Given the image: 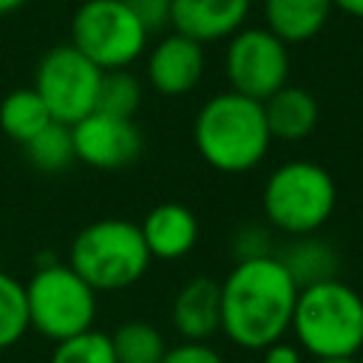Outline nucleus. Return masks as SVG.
Segmentation results:
<instances>
[{
    "instance_id": "f257e3e1",
    "label": "nucleus",
    "mask_w": 363,
    "mask_h": 363,
    "mask_svg": "<svg viewBox=\"0 0 363 363\" xmlns=\"http://www.w3.org/2000/svg\"><path fill=\"white\" fill-rule=\"evenodd\" d=\"M221 284V332L247 352L284 340L298 301V284L278 255L235 261Z\"/></svg>"
},
{
    "instance_id": "f03ea898",
    "label": "nucleus",
    "mask_w": 363,
    "mask_h": 363,
    "mask_svg": "<svg viewBox=\"0 0 363 363\" xmlns=\"http://www.w3.org/2000/svg\"><path fill=\"white\" fill-rule=\"evenodd\" d=\"M193 145L218 173L258 167L272 145L264 105L238 91L213 94L193 119Z\"/></svg>"
},
{
    "instance_id": "7ed1b4c3",
    "label": "nucleus",
    "mask_w": 363,
    "mask_h": 363,
    "mask_svg": "<svg viewBox=\"0 0 363 363\" xmlns=\"http://www.w3.org/2000/svg\"><path fill=\"white\" fill-rule=\"evenodd\" d=\"M289 332L315 360L354 357L363 349V295L340 278L301 286Z\"/></svg>"
},
{
    "instance_id": "20e7f679",
    "label": "nucleus",
    "mask_w": 363,
    "mask_h": 363,
    "mask_svg": "<svg viewBox=\"0 0 363 363\" xmlns=\"http://www.w3.org/2000/svg\"><path fill=\"white\" fill-rule=\"evenodd\" d=\"M153 255L139 224L128 218H96L85 224L71 247L68 264L96 292H119L139 284L150 269Z\"/></svg>"
},
{
    "instance_id": "39448f33",
    "label": "nucleus",
    "mask_w": 363,
    "mask_h": 363,
    "mask_svg": "<svg viewBox=\"0 0 363 363\" xmlns=\"http://www.w3.org/2000/svg\"><path fill=\"white\" fill-rule=\"evenodd\" d=\"M337 207L332 173L306 159L278 164L261 187V210L269 227L284 235L318 233Z\"/></svg>"
},
{
    "instance_id": "423d86ee",
    "label": "nucleus",
    "mask_w": 363,
    "mask_h": 363,
    "mask_svg": "<svg viewBox=\"0 0 363 363\" xmlns=\"http://www.w3.org/2000/svg\"><path fill=\"white\" fill-rule=\"evenodd\" d=\"M96 295L99 292L79 278L68 261H40L26 281L28 326L54 343L79 335L96 320Z\"/></svg>"
},
{
    "instance_id": "0eeeda50",
    "label": "nucleus",
    "mask_w": 363,
    "mask_h": 363,
    "mask_svg": "<svg viewBox=\"0 0 363 363\" xmlns=\"http://www.w3.org/2000/svg\"><path fill=\"white\" fill-rule=\"evenodd\" d=\"M147 31L125 0H82L71 17V45L102 71L128 68L147 51Z\"/></svg>"
},
{
    "instance_id": "6e6552de",
    "label": "nucleus",
    "mask_w": 363,
    "mask_h": 363,
    "mask_svg": "<svg viewBox=\"0 0 363 363\" xmlns=\"http://www.w3.org/2000/svg\"><path fill=\"white\" fill-rule=\"evenodd\" d=\"M102 68L94 65L71 43L48 48L34 68V91L45 102L54 122L77 125L96 111Z\"/></svg>"
},
{
    "instance_id": "1a4fd4ad",
    "label": "nucleus",
    "mask_w": 363,
    "mask_h": 363,
    "mask_svg": "<svg viewBox=\"0 0 363 363\" xmlns=\"http://www.w3.org/2000/svg\"><path fill=\"white\" fill-rule=\"evenodd\" d=\"M224 74L230 91L264 102L289 82V45L267 26H244L227 40Z\"/></svg>"
},
{
    "instance_id": "9d476101",
    "label": "nucleus",
    "mask_w": 363,
    "mask_h": 363,
    "mask_svg": "<svg viewBox=\"0 0 363 363\" xmlns=\"http://www.w3.org/2000/svg\"><path fill=\"white\" fill-rule=\"evenodd\" d=\"M71 133H74L77 159L96 170L130 167L145 150V136L133 119L108 116L99 111L71 125Z\"/></svg>"
},
{
    "instance_id": "9b49d317",
    "label": "nucleus",
    "mask_w": 363,
    "mask_h": 363,
    "mask_svg": "<svg viewBox=\"0 0 363 363\" xmlns=\"http://www.w3.org/2000/svg\"><path fill=\"white\" fill-rule=\"evenodd\" d=\"M207 68L204 45L170 31L147 51V82L162 96H184L190 94Z\"/></svg>"
},
{
    "instance_id": "f8f14e48",
    "label": "nucleus",
    "mask_w": 363,
    "mask_h": 363,
    "mask_svg": "<svg viewBox=\"0 0 363 363\" xmlns=\"http://www.w3.org/2000/svg\"><path fill=\"white\" fill-rule=\"evenodd\" d=\"M250 9L252 0H173L170 26L173 31L207 45L230 40L238 28H244Z\"/></svg>"
},
{
    "instance_id": "ddd939ff",
    "label": "nucleus",
    "mask_w": 363,
    "mask_h": 363,
    "mask_svg": "<svg viewBox=\"0 0 363 363\" xmlns=\"http://www.w3.org/2000/svg\"><path fill=\"white\" fill-rule=\"evenodd\" d=\"M170 320L182 340L207 343L216 332H221V284L210 275L184 281L173 298Z\"/></svg>"
},
{
    "instance_id": "4468645a",
    "label": "nucleus",
    "mask_w": 363,
    "mask_h": 363,
    "mask_svg": "<svg viewBox=\"0 0 363 363\" xmlns=\"http://www.w3.org/2000/svg\"><path fill=\"white\" fill-rule=\"evenodd\" d=\"M139 230L147 252L159 261H179L199 241V218L179 201H162L150 207L139 221Z\"/></svg>"
},
{
    "instance_id": "2eb2a0df",
    "label": "nucleus",
    "mask_w": 363,
    "mask_h": 363,
    "mask_svg": "<svg viewBox=\"0 0 363 363\" xmlns=\"http://www.w3.org/2000/svg\"><path fill=\"white\" fill-rule=\"evenodd\" d=\"M264 116H267V128L272 142H303L306 136H312V130L318 128L320 119V108L318 99L301 88V85H284L275 94H269L264 102Z\"/></svg>"
},
{
    "instance_id": "dca6fc26",
    "label": "nucleus",
    "mask_w": 363,
    "mask_h": 363,
    "mask_svg": "<svg viewBox=\"0 0 363 363\" xmlns=\"http://www.w3.org/2000/svg\"><path fill=\"white\" fill-rule=\"evenodd\" d=\"M332 9V0H264V26L286 45H298L323 31Z\"/></svg>"
},
{
    "instance_id": "f3484780",
    "label": "nucleus",
    "mask_w": 363,
    "mask_h": 363,
    "mask_svg": "<svg viewBox=\"0 0 363 363\" xmlns=\"http://www.w3.org/2000/svg\"><path fill=\"white\" fill-rule=\"evenodd\" d=\"M275 255L286 267V272L292 275L298 289L309 286V284H318V281L337 278V269H340V255H337L335 244H329L318 233L289 235V241Z\"/></svg>"
},
{
    "instance_id": "a211bd4d",
    "label": "nucleus",
    "mask_w": 363,
    "mask_h": 363,
    "mask_svg": "<svg viewBox=\"0 0 363 363\" xmlns=\"http://www.w3.org/2000/svg\"><path fill=\"white\" fill-rule=\"evenodd\" d=\"M48 122H51V113L34 88H14L0 102V130L6 139L17 145H26L28 139H34Z\"/></svg>"
},
{
    "instance_id": "6ab92c4d",
    "label": "nucleus",
    "mask_w": 363,
    "mask_h": 363,
    "mask_svg": "<svg viewBox=\"0 0 363 363\" xmlns=\"http://www.w3.org/2000/svg\"><path fill=\"white\" fill-rule=\"evenodd\" d=\"M23 150H26V159L43 173H60L77 162L71 125H62L54 119L34 139H28L23 145Z\"/></svg>"
},
{
    "instance_id": "aec40b11",
    "label": "nucleus",
    "mask_w": 363,
    "mask_h": 363,
    "mask_svg": "<svg viewBox=\"0 0 363 363\" xmlns=\"http://www.w3.org/2000/svg\"><path fill=\"white\" fill-rule=\"evenodd\" d=\"M116 363H159L167 352L164 335L147 320H125L111 335Z\"/></svg>"
},
{
    "instance_id": "412c9836",
    "label": "nucleus",
    "mask_w": 363,
    "mask_h": 363,
    "mask_svg": "<svg viewBox=\"0 0 363 363\" xmlns=\"http://www.w3.org/2000/svg\"><path fill=\"white\" fill-rule=\"evenodd\" d=\"M139 105H142V82L128 68L102 71V82H99V94H96L99 113L133 119Z\"/></svg>"
},
{
    "instance_id": "4be33fe9",
    "label": "nucleus",
    "mask_w": 363,
    "mask_h": 363,
    "mask_svg": "<svg viewBox=\"0 0 363 363\" xmlns=\"http://www.w3.org/2000/svg\"><path fill=\"white\" fill-rule=\"evenodd\" d=\"M28 303L26 284L0 269V352L11 349L28 332Z\"/></svg>"
},
{
    "instance_id": "5701e85b",
    "label": "nucleus",
    "mask_w": 363,
    "mask_h": 363,
    "mask_svg": "<svg viewBox=\"0 0 363 363\" xmlns=\"http://www.w3.org/2000/svg\"><path fill=\"white\" fill-rule=\"evenodd\" d=\"M48 363H116V354H113L111 335L91 326L79 335L57 340Z\"/></svg>"
},
{
    "instance_id": "b1692460",
    "label": "nucleus",
    "mask_w": 363,
    "mask_h": 363,
    "mask_svg": "<svg viewBox=\"0 0 363 363\" xmlns=\"http://www.w3.org/2000/svg\"><path fill=\"white\" fill-rule=\"evenodd\" d=\"M233 255L235 261H244V258H258V255H272V241H269V233L264 224H241L235 233H233Z\"/></svg>"
},
{
    "instance_id": "393cba45",
    "label": "nucleus",
    "mask_w": 363,
    "mask_h": 363,
    "mask_svg": "<svg viewBox=\"0 0 363 363\" xmlns=\"http://www.w3.org/2000/svg\"><path fill=\"white\" fill-rule=\"evenodd\" d=\"M125 3L136 14V20L145 26L147 34L164 31L170 26V6H173V0H125Z\"/></svg>"
},
{
    "instance_id": "a878e982",
    "label": "nucleus",
    "mask_w": 363,
    "mask_h": 363,
    "mask_svg": "<svg viewBox=\"0 0 363 363\" xmlns=\"http://www.w3.org/2000/svg\"><path fill=\"white\" fill-rule=\"evenodd\" d=\"M159 363H224V357L210 343L182 340L179 346H170Z\"/></svg>"
},
{
    "instance_id": "bb28decb",
    "label": "nucleus",
    "mask_w": 363,
    "mask_h": 363,
    "mask_svg": "<svg viewBox=\"0 0 363 363\" xmlns=\"http://www.w3.org/2000/svg\"><path fill=\"white\" fill-rule=\"evenodd\" d=\"M261 363H303V349L298 343H286V340H275L264 349V360Z\"/></svg>"
},
{
    "instance_id": "cd10ccee",
    "label": "nucleus",
    "mask_w": 363,
    "mask_h": 363,
    "mask_svg": "<svg viewBox=\"0 0 363 363\" xmlns=\"http://www.w3.org/2000/svg\"><path fill=\"white\" fill-rule=\"evenodd\" d=\"M332 6L340 9V11L349 14V17L363 20V0H332Z\"/></svg>"
},
{
    "instance_id": "c85d7f7f",
    "label": "nucleus",
    "mask_w": 363,
    "mask_h": 363,
    "mask_svg": "<svg viewBox=\"0 0 363 363\" xmlns=\"http://www.w3.org/2000/svg\"><path fill=\"white\" fill-rule=\"evenodd\" d=\"M20 6H26V0H0V14H11Z\"/></svg>"
},
{
    "instance_id": "c756f323",
    "label": "nucleus",
    "mask_w": 363,
    "mask_h": 363,
    "mask_svg": "<svg viewBox=\"0 0 363 363\" xmlns=\"http://www.w3.org/2000/svg\"><path fill=\"white\" fill-rule=\"evenodd\" d=\"M318 363H357L354 357H323V360H318Z\"/></svg>"
}]
</instances>
